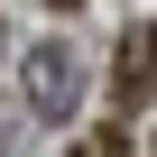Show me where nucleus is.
Wrapping results in <instances>:
<instances>
[{
  "label": "nucleus",
  "instance_id": "1",
  "mask_svg": "<svg viewBox=\"0 0 157 157\" xmlns=\"http://www.w3.org/2000/svg\"><path fill=\"white\" fill-rule=\"evenodd\" d=\"M19 83H28V111L37 120H74V56L65 46H28Z\"/></svg>",
  "mask_w": 157,
  "mask_h": 157
},
{
  "label": "nucleus",
  "instance_id": "2",
  "mask_svg": "<svg viewBox=\"0 0 157 157\" xmlns=\"http://www.w3.org/2000/svg\"><path fill=\"white\" fill-rule=\"evenodd\" d=\"M111 102H120V111L157 102V28H129V37H120V65H111Z\"/></svg>",
  "mask_w": 157,
  "mask_h": 157
},
{
  "label": "nucleus",
  "instance_id": "3",
  "mask_svg": "<svg viewBox=\"0 0 157 157\" xmlns=\"http://www.w3.org/2000/svg\"><path fill=\"white\" fill-rule=\"evenodd\" d=\"M83 157H120V129H93V139H83Z\"/></svg>",
  "mask_w": 157,
  "mask_h": 157
},
{
  "label": "nucleus",
  "instance_id": "4",
  "mask_svg": "<svg viewBox=\"0 0 157 157\" xmlns=\"http://www.w3.org/2000/svg\"><path fill=\"white\" fill-rule=\"evenodd\" d=\"M56 10H74V0H56Z\"/></svg>",
  "mask_w": 157,
  "mask_h": 157
}]
</instances>
